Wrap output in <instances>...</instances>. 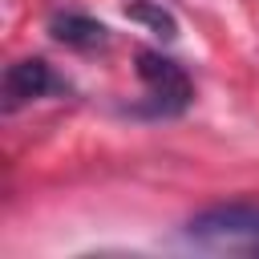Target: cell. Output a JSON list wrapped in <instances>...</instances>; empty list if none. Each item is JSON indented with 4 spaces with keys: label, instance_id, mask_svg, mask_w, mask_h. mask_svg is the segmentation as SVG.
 <instances>
[{
    "label": "cell",
    "instance_id": "cell-1",
    "mask_svg": "<svg viewBox=\"0 0 259 259\" xmlns=\"http://www.w3.org/2000/svg\"><path fill=\"white\" fill-rule=\"evenodd\" d=\"M186 243L206 251H251L259 255V202L206 206L186 223Z\"/></svg>",
    "mask_w": 259,
    "mask_h": 259
},
{
    "label": "cell",
    "instance_id": "cell-2",
    "mask_svg": "<svg viewBox=\"0 0 259 259\" xmlns=\"http://www.w3.org/2000/svg\"><path fill=\"white\" fill-rule=\"evenodd\" d=\"M138 77L146 85V101L134 113H146V117H178L194 101L190 73L174 57H166L158 49H138Z\"/></svg>",
    "mask_w": 259,
    "mask_h": 259
},
{
    "label": "cell",
    "instance_id": "cell-3",
    "mask_svg": "<svg viewBox=\"0 0 259 259\" xmlns=\"http://www.w3.org/2000/svg\"><path fill=\"white\" fill-rule=\"evenodd\" d=\"M65 89H69L65 77H57L49 61L20 57V61H12L4 69V85H0V97L4 101L0 105H4V113H16L20 105H32V101H40L49 93H65Z\"/></svg>",
    "mask_w": 259,
    "mask_h": 259
},
{
    "label": "cell",
    "instance_id": "cell-4",
    "mask_svg": "<svg viewBox=\"0 0 259 259\" xmlns=\"http://www.w3.org/2000/svg\"><path fill=\"white\" fill-rule=\"evenodd\" d=\"M49 36L73 53H105L109 49V28L85 12H57L49 20Z\"/></svg>",
    "mask_w": 259,
    "mask_h": 259
},
{
    "label": "cell",
    "instance_id": "cell-5",
    "mask_svg": "<svg viewBox=\"0 0 259 259\" xmlns=\"http://www.w3.org/2000/svg\"><path fill=\"white\" fill-rule=\"evenodd\" d=\"M125 16L146 24L158 40H178V20L162 0H125Z\"/></svg>",
    "mask_w": 259,
    "mask_h": 259
}]
</instances>
